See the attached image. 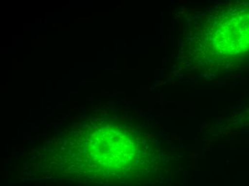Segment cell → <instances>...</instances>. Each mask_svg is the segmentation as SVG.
<instances>
[{
  "label": "cell",
  "mask_w": 249,
  "mask_h": 186,
  "mask_svg": "<svg viewBox=\"0 0 249 186\" xmlns=\"http://www.w3.org/2000/svg\"><path fill=\"white\" fill-rule=\"evenodd\" d=\"M213 39L217 49L226 55L249 51V10H238L221 21Z\"/></svg>",
  "instance_id": "cell-1"
}]
</instances>
